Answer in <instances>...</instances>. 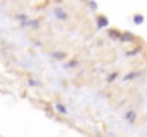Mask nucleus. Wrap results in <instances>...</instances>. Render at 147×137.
Segmentation results:
<instances>
[{"label": "nucleus", "mask_w": 147, "mask_h": 137, "mask_svg": "<svg viewBox=\"0 0 147 137\" xmlns=\"http://www.w3.org/2000/svg\"><path fill=\"white\" fill-rule=\"evenodd\" d=\"M109 24V20H107V17H104V16H100L97 19V27H106Z\"/></svg>", "instance_id": "1"}, {"label": "nucleus", "mask_w": 147, "mask_h": 137, "mask_svg": "<svg viewBox=\"0 0 147 137\" xmlns=\"http://www.w3.org/2000/svg\"><path fill=\"white\" fill-rule=\"evenodd\" d=\"M120 39H121L123 42H131V40H134V36H133L131 33H124L123 36H120Z\"/></svg>", "instance_id": "4"}, {"label": "nucleus", "mask_w": 147, "mask_h": 137, "mask_svg": "<svg viewBox=\"0 0 147 137\" xmlns=\"http://www.w3.org/2000/svg\"><path fill=\"white\" fill-rule=\"evenodd\" d=\"M126 120H129L130 123H134V120H136V113H134V111H127V113H126Z\"/></svg>", "instance_id": "5"}, {"label": "nucleus", "mask_w": 147, "mask_h": 137, "mask_svg": "<svg viewBox=\"0 0 147 137\" xmlns=\"http://www.w3.org/2000/svg\"><path fill=\"white\" fill-rule=\"evenodd\" d=\"M29 83H30V86H36V82H33V80H30Z\"/></svg>", "instance_id": "11"}, {"label": "nucleus", "mask_w": 147, "mask_h": 137, "mask_svg": "<svg viewBox=\"0 0 147 137\" xmlns=\"http://www.w3.org/2000/svg\"><path fill=\"white\" fill-rule=\"evenodd\" d=\"M54 14H56L57 19H61V20H66V19H67V14H66L61 9H56V10H54Z\"/></svg>", "instance_id": "2"}, {"label": "nucleus", "mask_w": 147, "mask_h": 137, "mask_svg": "<svg viewBox=\"0 0 147 137\" xmlns=\"http://www.w3.org/2000/svg\"><path fill=\"white\" fill-rule=\"evenodd\" d=\"M56 110L60 111L61 114H67V110H66V107L63 104H56Z\"/></svg>", "instance_id": "7"}, {"label": "nucleus", "mask_w": 147, "mask_h": 137, "mask_svg": "<svg viewBox=\"0 0 147 137\" xmlns=\"http://www.w3.org/2000/svg\"><path fill=\"white\" fill-rule=\"evenodd\" d=\"M53 56L56 59H63V53H53Z\"/></svg>", "instance_id": "9"}, {"label": "nucleus", "mask_w": 147, "mask_h": 137, "mask_svg": "<svg viewBox=\"0 0 147 137\" xmlns=\"http://www.w3.org/2000/svg\"><path fill=\"white\" fill-rule=\"evenodd\" d=\"M142 73L140 72H136V73H130V74H127V76H124V82H129V80H133V79H136V77H139Z\"/></svg>", "instance_id": "3"}, {"label": "nucleus", "mask_w": 147, "mask_h": 137, "mask_svg": "<svg viewBox=\"0 0 147 137\" xmlns=\"http://www.w3.org/2000/svg\"><path fill=\"white\" fill-rule=\"evenodd\" d=\"M133 22H134L136 24H142V23L144 22V17H143L142 14H134V17H133Z\"/></svg>", "instance_id": "6"}, {"label": "nucleus", "mask_w": 147, "mask_h": 137, "mask_svg": "<svg viewBox=\"0 0 147 137\" xmlns=\"http://www.w3.org/2000/svg\"><path fill=\"white\" fill-rule=\"evenodd\" d=\"M116 77H117V73H113V74H110V76H109V79H107V82H113V80H114Z\"/></svg>", "instance_id": "8"}, {"label": "nucleus", "mask_w": 147, "mask_h": 137, "mask_svg": "<svg viewBox=\"0 0 147 137\" xmlns=\"http://www.w3.org/2000/svg\"><path fill=\"white\" fill-rule=\"evenodd\" d=\"M90 6H92V7H94V9L97 7V6H96V3H93V1H90Z\"/></svg>", "instance_id": "10"}]
</instances>
